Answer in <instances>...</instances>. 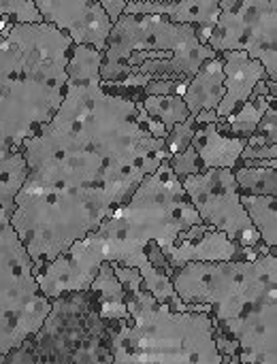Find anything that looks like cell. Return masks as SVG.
<instances>
[{
	"mask_svg": "<svg viewBox=\"0 0 277 364\" xmlns=\"http://www.w3.org/2000/svg\"><path fill=\"white\" fill-rule=\"evenodd\" d=\"M197 224L205 222L188 200L182 179L173 173L169 160H162L94 232L43 264L36 273L38 290L49 301L68 292H88L100 264L113 262L137 269L143 288L158 303L186 311L171 277L150 262L147 250L150 245H158L160 252L173 247L182 232Z\"/></svg>",
	"mask_w": 277,
	"mask_h": 364,
	"instance_id": "obj_1",
	"label": "cell"
},
{
	"mask_svg": "<svg viewBox=\"0 0 277 364\" xmlns=\"http://www.w3.org/2000/svg\"><path fill=\"white\" fill-rule=\"evenodd\" d=\"M184 305H207L214 331L239 346L241 364H277V254L188 262L171 273Z\"/></svg>",
	"mask_w": 277,
	"mask_h": 364,
	"instance_id": "obj_2",
	"label": "cell"
},
{
	"mask_svg": "<svg viewBox=\"0 0 277 364\" xmlns=\"http://www.w3.org/2000/svg\"><path fill=\"white\" fill-rule=\"evenodd\" d=\"M51 23H11L0 36V158L21 149L58 111L73 53Z\"/></svg>",
	"mask_w": 277,
	"mask_h": 364,
	"instance_id": "obj_3",
	"label": "cell"
},
{
	"mask_svg": "<svg viewBox=\"0 0 277 364\" xmlns=\"http://www.w3.org/2000/svg\"><path fill=\"white\" fill-rule=\"evenodd\" d=\"M113 273L126 290L130 318L105 326L109 364L224 363L207 314L177 311L167 303H158L143 288L137 269L113 264Z\"/></svg>",
	"mask_w": 277,
	"mask_h": 364,
	"instance_id": "obj_4",
	"label": "cell"
},
{
	"mask_svg": "<svg viewBox=\"0 0 277 364\" xmlns=\"http://www.w3.org/2000/svg\"><path fill=\"white\" fill-rule=\"evenodd\" d=\"M218 55L199 41L197 28L177 23L162 15L122 13L103 49V81H117L126 75L152 79H192L203 62Z\"/></svg>",
	"mask_w": 277,
	"mask_h": 364,
	"instance_id": "obj_5",
	"label": "cell"
},
{
	"mask_svg": "<svg viewBox=\"0 0 277 364\" xmlns=\"http://www.w3.org/2000/svg\"><path fill=\"white\" fill-rule=\"evenodd\" d=\"M11 213L0 209V354L32 341L53 305L38 290V269L11 226Z\"/></svg>",
	"mask_w": 277,
	"mask_h": 364,
	"instance_id": "obj_6",
	"label": "cell"
},
{
	"mask_svg": "<svg viewBox=\"0 0 277 364\" xmlns=\"http://www.w3.org/2000/svg\"><path fill=\"white\" fill-rule=\"evenodd\" d=\"M182 188L199 218L244 247H261V235L250 222L233 168H207L182 179Z\"/></svg>",
	"mask_w": 277,
	"mask_h": 364,
	"instance_id": "obj_7",
	"label": "cell"
},
{
	"mask_svg": "<svg viewBox=\"0 0 277 364\" xmlns=\"http://www.w3.org/2000/svg\"><path fill=\"white\" fill-rule=\"evenodd\" d=\"M45 23L56 26L70 36L75 45H92L105 49L111 32V17L96 0H34Z\"/></svg>",
	"mask_w": 277,
	"mask_h": 364,
	"instance_id": "obj_8",
	"label": "cell"
},
{
	"mask_svg": "<svg viewBox=\"0 0 277 364\" xmlns=\"http://www.w3.org/2000/svg\"><path fill=\"white\" fill-rule=\"evenodd\" d=\"M271 250L261 243V247H244L229 239L224 232L214 230L207 224H197L182 232L177 243L162 252L167 264L175 271L188 262H229V260H254Z\"/></svg>",
	"mask_w": 277,
	"mask_h": 364,
	"instance_id": "obj_9",
	"label": "cell"
},
{
	"mask_svg": "<svg viewBox=\"0 0 277 364\" xmlns=\"http://www.w3.org/2000/svg\"><path fill=\"white\" fill-rule=\"evenodd\" d=\"M222 70H224V96L216 109L220 122L233 115L254 92L256 83L269 79L265 66L248 55V51H222Z\"/></svg>",
	"mask_w": 277,
	"mask_h": 364,
	"instance_id": "obj_10",
	"label": "cell"
},
{
	"mask_svg": "<svg viewBox=\"0 0 277 364\" xmlns=\"http://www.w3.org/2000/svg\"><path fill=\"white\" fill-rule=\"evenodd\" d=\"M124 13L128 15H162L177 23H190L197 28L199 41L207 43L218 15H220V0H173V2H158V0H141V2H126Z\"/></svg>",
	"mask_w": 277,
	"mask_h": 364,
	"instance_id": "obj_11",
	"label": "cell"
},
{
	"mask_svg": "<svg viewBox=\"0 0 277 364\" xmlns=\"http://www.w3.org/2000/svg\"><path fill=\"white\" fill-rule=\"evenodd\" d=\"M246 136H231L218 130V124H201L192 134V147L199 156L201 171L207 168H237Z\"/></svg>",
	"mask_w": 277,
	"mask_h": 364,
	"instance_id": "obj_12",
	"label": "cell"
},
{
	"mask_svg": "<svg viewBox=\"0 0 277 364\" xmlns=\"http://www.w3.org/2000/svg\"><path fill=\"white\" fill-rule=\"evenodd\" d=\"M222 96H224V70H222V58L218 53L211 60L203 62L201 68L194 73V77L188 79L182 98L188 107V113L194 117L201 111H216Z\"/></svg>",
	"mask_w": 277,
	"mask_h": 364,
	"instance_id": "obj_13",
	"label": "cell"
},
{
	"mask_svg": "<svg viewBox=\"0 0 277 364\" xmlns=\"http://www.w3.org/2000/svg\"><path fill=\"white\" fill-rule=\"evenodd\" d=\"M90 290L96 294V311L100 320L105 322H117V320H128V307H126V290L117 282L113 273L111 262H103Z\"/></svg>",
	"mask_w": 277,
	"mask_h": 364,
	"instance_id": "obj_14",
	"label": "cell"
},
{
	"mask_svg": "<svg viewBox=\"0 0 277 364\" xmlns=\"http://www.w3.org/2000/svg\"><path fill=\"white\" fill-rule=\"evenodd\" d=\"M241 205L261 235V241L276 252L277 247V196L241 194Z\"/></svg>",
	"mask_w": 277,
	"mask_h": 364,
	"instance_id": "obj_15",
	"label": "cell"
},
{
	"mask_svg": "<svg viewBox=\"0 0 277 364\" xmlns=\"http://www.w3.org/2000/svg\"><path fill=\"white\" fill-rule=\"evenodd\" d=\"M276 102V96H250L233 115H229L226 119H222L218 124V130L231 136H250L256 126L261 124V119L265 117L267 109Z\"/></svg>",
	"mask_w": 277,
	"mask_h": 364,
	"instance_id": "obj_16",
	"label": "cell"
},
{
	"mask_svg": "<svg viewBox=\"0 0 277 364\" xmlns=\"http://www.w3.org/2000/svg\"><path fill=\"white\" fill-rule=\"evenodd\" d=\"M143 109L152 119L160 122L167 130H171L175 124L184 122L190 115L182 94L143 96Z\"/></svg>",
	"mask_w": 277,
	"mask_h": 364,
	"instance_id": "obj_17",
	"label": "cell"
},
{
	"mask_svg": "<svg viewBox=\"0 0 277 364\" xmlns=\"http://www.w3.org/2000/svg\"><path fill=\"white\" fill-rule=\"evenodd\" d=\"M235 181L241 194L256 196H277V171L267 166H244L233 168Z\"/></svg>",
	"mask_w": 277,
	"mask_h": 364,
	"instance_id": "obj_18",
	"label": "cell"
},
{
	"mask_svg": "<svg viewBox=\"0 0 277 364\" xmlns=\"http://www.w3.org/2000/svg\"><path fill=\"white\" fill-rule=\"evenodd\" d=\"M0 17H9L15 23H38L43 21L34 0H0Z\"/></svg>",
	"mask_w": 277,
	"mask_h": 364,
	"instance_id": "obj_19",
	"label": "cell"
},
{
	"mask_svg": "<svg viewBox=\"0 0 277 364\" xmlns=\"http://www.w3.org/2000/svg\"><path fill=\"white\" fill-rule=\"evenodd\" d=\"M197 130V124H194V117L188 115L184 122L175 124L169 134L164 136V147L169 151V156H175V154H182L190 143H192V134Z\"/></svg>",
	"mask_w": 277,
	"mask_h": 364,
	"instance_id": "obj_20",
	"label": "cell"
},
{
	"mask_svg": "<svg viewBox=\"0 0 277 364\" xmlns=\"http://www.w3.org/2000/svg\"><path fill=\"white\" fill-rule=\"evenodd\" d=\"M169 164H171L173 173H175L179 179H184V177H188V175H194V173H201L199 156H197L192 143H190L182 154L171 156V158H169Z\"/></svg>",
	"mask_w": 277,
	"mask_h": 364,
	"instance_id": "obj_21",
	"label": "cell"
},
{
	"mask_svg": "<svg viewBox=\"0 0 277 364\" xmlns=\"http://www.w3.org/2000/svg\"><path fill=\"white\" fill-rule=\"evenodd\" d=\"M216 348L220 350L222 356H237V354H239L237 341H233L231 337H226V335H222V333H216Z\"/></svg>",
	"mask_w": 277,
	"mask_h": 364,
	"instance_id": "obj_22",
	"label": "cell"
},
{
	"mask_svg": "<svg viewBox=\"0 0 277 364\" xmlns=\"http://www.w3.org/2000/svg\"><path fill=\"white\" fill-rule=\"evenodd\" d=\"M96 2L103 4V9H105L107 15L111 17V21H115V19L124 13V6H126L124 0H96Z\"/></svg>",
	"mask_w": 277,
	"mask_h": 364,
	"instance_id": "obj_23",
	"label": "cell"
},
{
	"mask_svg": "<svg viewBox=\"0 0 277 364\" xmlns=\"http://www.w3.org/2000/svg\"><path fill=\"white\" fill-rule=\"evenodd\" d=\"M11 23H13L11 19H6V17H0V36H2V32H4V30L11 26Z\"/></svg>",
	"mask_w": 277,
	"mask_h": 364,
	"instance_id": "obj_24",
	"label": "cell"
},
{
	"mask_svg": "<svg viewBox=\"0 0 277 364\" xmlns=\"http://www.w3.org/2000/svg\"><path fill=\"white\" fill-rule=\"evenodd\" d=\"M222 364H241L237 356H224V363Z\"/></svg>",
	"mask_w": 277,
	"mask_h": 364,
	"instance_id": "obj_25",
	"label": "cell"
},
{
	"mask_svg": "<svg viewBox=\"0 0 277 364\" xmlns=\"http://www.w3.org/2000/svg\"><path fill=\"white\" fill-rule=\"evenodd\" d=\"M124 2H141V0H124Z\"/></svg>",
	"mask_w": 277,
	"mask_h": 364,
	"instance_id": "obj_26",
	"label": "cell"
}]
</instances>
